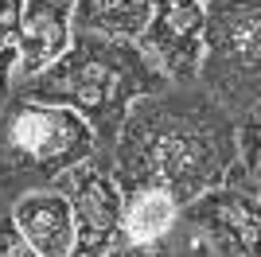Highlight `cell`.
Segmentation results:
<instances>
[{
  "label": "cell",
  "instance_id": "cell-1",
  "mask_svg": "<svg viewBox=\"0 0 261 257\" xmlns=\"http://www.w3.org/2000/svg\"><path fill=\"white\" fill-rule=\"evenodd\" d=\"M238 160V121L207 90H164L133 101L109 144L121 195L137 187L168 191L179 207L226 179Z\"/></svg>",
  "mask_w": 261,
  "mask_h": 257
},
{
  "label": "cell",
  "instance_id": "cell-2",
  "mask_svg": "<svg viewBox=\"0 0 261 257\" xmlns=\"http://www.w3.org/2000/svg\"><path fill=\"white\" fill-rule=\"evenodd\" d=\"M168 78L152 66V59L125 39L74 32L70 47L55 59L47 70L23 78L16 86L20 97L47 101V106L74 109L98 137V148H109L117 140L133 101L168 90Z\"/></svg>",
  "mask_w": 261,
  "mask_h": 257
},
{
  "label": "cell",
  "instance_id": "cell-3",
  "mask_svg": "<svg viewBox=\"0 0 261 257\" xmlns=\"http://www.w3.org/2000/svg\"><path fill=\"white\" fill-rule=\"evenodd\" d=\"M94 152L98 137L74 109L12 94L0 113V199L55 187Z\"/></svg>",
  "mask_w": 261,
  "mask_h": 257
},
{
  "label": "cell",
  "instance_id": "cell-4",
  "mask_svg": "<svg viewBox=\"0 0 261 257\" xmlns=\"http://www.w3.org/2000/svg\"><path fill=\"white\" fill-rule=\"evenodd\" d=\"M203 59L199 82L226 113L257 109L261 0H203Z\"/></svg>",
  "mask_w": 261,
  "mask_h": 257
},
{
  "label": "cell",
  "instance_id": "cell-5",
  "mask_svg": "<svg viewBox=\"0 0 261 257\" xmlns=\"http://www.w3.org/2000/svg\"><path fill=\"white\" fill-rule=\"evenodd\" d=\"M261 179H253L238 160L226 179L203 191L179 211V222L203 249V257H257V222H261Z\"/></svg>",
  "mask_w": 261,
  "mask_h": 257
},
{
  "label": "cell",
  "instance_id": "cell-6",
  "mask_svg": "<svg viewBox=\"0 0 261 257\" xmlns=\"http://www.w3.org/2000/svg\"><path fill=\"white\" fill-rule=\"evenodd\" d=\"M55 187L66 195L70 218H74L70 257H106L121 242V207H125L109 156L94 152L90 160L66 171Z\"/></svg>",
  "mask_w": 261,
  "mask_h": 257
},
{
  "label": "cell",
  "instance_id": "cell-7",
  "mask_svg": "<svg viewBox=\"0 0 261 257\" xmlns=\"http://www.w3.org/2000/svg\"><path fill=\"white\" fill-rule=\"evenodd\" d=\"M203 20H207L203 0H152L137 47L152 59V66L168 82L191 86L203 59Z\"/></svg>",
  "mask_w": 261,
  "mask_h": 257
},
{
  "label": "cell",
  "instance_id": "cell-8",
  "mask_svg": "<svg viewBox=\"0 0 261 257\" xmlns=\"http://www.w3.org/2000/svg\"><path fill=\"white\" fill-rule=\"evenodd\" d=\"M74 39V0H20V66L32 78L59 59Z\"/></svg>",
  "mask_w": 261,
  "mask_h": 257
},
{
  "label": "cell",
  "instance_id": "cell-9",
  "mask_svg": "<svg viewBox=\"0 0 261 257\" xmlns=\"http://www.w3.org/2000/svg\"><path fill=\"white\" fill-rule=\"evenodd\" d=\"M8 214L23 234V242L35 249V257H70L74 218H70V203L59 187H39V191L12 199Z\"/></svg>",
  "mask_w": 261,
  "mask_h": 257
},
{
  "label": "cell",
  "instance_id": "cell-10",
  "mask_svg": "<svg viewBox=\"0 0 261 257\" xmlns=\"http://www.w3.org/2000/svg\"><path fill=\"white\" fill-rule=\"evenodd\" d=\"M179 211L184 207L175 203L168 191H156V187L125 191L121 242H133V246H164L172 238V230L179 226Z\"/></svg>",
  "mask_w": 261,
  "mask_h": 257
},
{
  "label": "cell",
  "instance_id": "cell-11",
  "mask_svg": "<svg viewBox=\"0 0 261 257\" xmlns=\"http://www.w3.org/2000/svg\"><path fill=\"white\" fill-rule=\"evenodd\" d=\"M152 0H74V32L137 43L148 23Z\"/></svg>",
  "mask_w": 261,
  "mask_h": 257
},
{
  "label": "cell",
  "instance_id": "cell-12",
  "mask_svg": "<svg viewBox=\"0 0 261 257\" xmlns=\"http://www.w3.org/2000/svg\"><path fill=\"white\" fill-rule=\"evenodd\" d=\"M20 66V0H0V90Z\"/></svg>",
  "mask_w": 261,
  "mask_h": 257
},
{
  "label": "cell",
  "instance_id": "cell-13",
  "mask_svg": "<svg viewBox=\"0 0 261 257\" xmlns=\"http://www.w3.org/2000/svg\"><path fill=\"white\" fill-rule=\"evenodd\" d=\"M257 140H261V133H257V109H250V113L242 117V125H238V164L250 171L253 179H261V152H257Z\"/></svg>",
  "mask_w": 261,
  "mask_h": 257
},
{
  "label": "cell",
  "instance_id": "cell-14",
  "mask_svg": "<svg viewBox=\"0 0 261 257\" xmlns=\"http://www.w3.org/2000/svg\"><path fill=\"white\" fill-rule=\"evenodd\" d=\"M0 257H35V249L23 242L8 211H0Z\"/></svg>",
  "mask_w": 261,
  "mask_h": 257
},
{
  "label": "cell",
  "instance_id": "cell-15",
  "mask_svg": "<svg viewBox=\"0 0 261 257\" xmlns=\"http://www.w3.org/2000/svg\"><path fill=\"white\" fill-rule=\"evenodd\" d=\"M106 257H168L164 246H133V242H117Z\"/></svg>",
  "mask_w": 261,
  "mask_h": 257
},
{
  "label": "cell",
  "instance_id": "cell-16",
  "mask_svg": "<svg viewBox=\"0 0 261 257\" xmlns=\"http://www.w3.org/2000/svg\"><path fill=\"white\" fill-rule=\"evenodd\" d=\"M4 106H8V90H0V113H4Z\"/></svg>",
  "mask_w": 261,
  "mask_h": 257
},
{
  "label": "cell",
  "instance_id": "cell-17",
  "mask_svg": "<svg viewBox=\"0 0 261 257\" xmlns=\"http://www.w3.org/2000/svg\"><path fill=\"white\" fill-rule=\"evenodd\" d=\"M0 211H4V199H0Z\"/></svg>",
  "mask_w": 261,
  "mask_h": 257
}]
</instances>
